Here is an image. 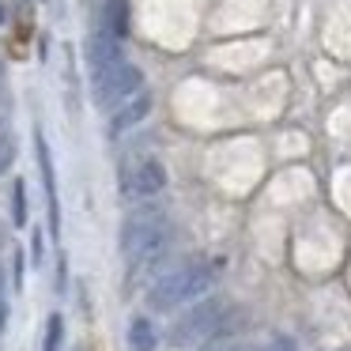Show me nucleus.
<instances>
[{
    "label": "nucleus",
    "instance_id": "nucleus-1",
    "mask_svg": "<svg viewBox=\"0 0 351 351\" xmlns=\"http://www.w3.org/2000/svg\"><path fill=\"white\" fill-rule=\"evenodd\" d=\"M215 276H219V265H215V261H204V257L189 261V265L174 268L170 276H162V280L147 291V302H152V310H178L182 302H193V298L208 295Z\"/></svg>",
    "mask_w": 351,
    "mask_h": 351
},
{
    "label": "nucleus",
    "instance_id": "nucleus-2",
    "mask_svg": "<svg viewBox=\"0 0 351 351\" xmlns=\"http://www.w3.org/2000/svg\"><path fill=\"white\" fill-rule=\"evenodd\" d=\"M170 245V223L159 212H140L121 227V253L129 265L155 261Z\"/></svg>",
    "mask_w": 351,
    "mask_h": 351
},
{
    "label": "nucleus",
    "instance_id": "nucleus-3",
    "mask_svg": "<svg viewBox=\"0 0 351 351\" xmlns=\"http://www.w3.org/2000/svg\"><path fill=\"white\" fill-rule=\"evenodd\" d=\"M144 87V72L136 69V64H114V69L99 72L95 76V102L99 106H121L125 99H132V95Z\"/></svg>",
    "mask_w": 351,
    "mask_h": 351
},
{
    "label": "nucleus",
    "instance_id": "nucleus-4",
    "mask_svg": "<svg viewBox=\"0 0 351 351\" xmlns=\"http://www.w3.org/2000/svg\"><path fill=\"white\" fill-rule=\"evenodd\" d=\"M162 185H167V167H162L159 159H144V162L125 170L121 197L125 200H152L162 193Z\"/></svg>",
    "mask_w": 351,
    "mask_h": 351
},
{
    "label": "nucleus",
    "instance_id": "nucleus-5",
    "mask_svg": "<svg viewBox=\"0 0 351 351\" xmlns=\"http://www.w3.org/2000/svg\"><path fill=\"white\" fill-rule=\"evenodd\" d=\"M121 42L114 31H106V27L99 23V31L87 38V64H91V76H99V72L114 69V64H121Z\"/></svg>",
    "mask_w": 351,
    "mask_h": 351
},
{
    "label": "nucleus",
    "instance_id": "nucleus-6",
    "mask_svg": "<svg viewBox=\"0 0 351 351\" xmlns=\"http://www.w3.org/2000/svg\"><path fill=\"white\" fill-rule=\"evenodd\" d=\"M152 114V95H144V91H136L132 99H125L121 106L114 110V117H110V132H125V129H132V125H140L144 117Z\"/></svg>",
    "mask_w": 351,
    "mask_h": 351
},
{
    "label": "nucleus",
    "instance_id": "nucleus-7",
    "mask_svg": "<svg viewBox=\"0 0 351 351\" xmlns=\"http://www.w3.org/2000/svg\"><path fill=\"white\" fill-rule=\"evenodd\" d=\"M99 23L106 27V31H114L117 38H125V31H129V0H106Z\"/></svg>",
    "mask_w": 351,
    "mask_h": 351
},
{
    "label": "nucleus",
    "instance_id": "nucleus-8",
    "mask_svg": "<svg viewBox=\"0 0 351 351\" xmlns=\"http://www.w3.org/2000/svg\"><path fill=\"white\" fill-rule=\"evenodd\" d=\"M155 343H159V332H155V325L147 317H136L129 325V348L132 351H155Z\"/></svg>",
    "mask_w": 351,
    "mask_h": 351
},
{
    "label": "nucleus",
    "instance_id": "nucleus-9",
    "mask_svg": "<svg viewBox=\"0 0 351 351\" xmlns=\"http://www.w3.org/2000/svg\"><path fill=\"white\" fill-rule=\"evenodd\" d=\"M38 159H42V178H46V197H49V227H61L57 219V189H53V167H49V147L46 140H38Z\"/></svg>",
    "mask_w": 351,
    "mask_h": 351
},
{
    "label": "nucleus",
    "instance_id": "nucleus-10",
    "mask_svg": "<svg viewBox=\"0 0 351 351\" xmlns=\"http://www.w3.org/2000/svg\"><path fill=\"white\" fill-rule=\"evenodd\" d=\"M61 336H64V325H61V313H53L46 325V351H61Z\"/></svg>",
    "mask_w": 351,
    "mask_h": 351
},
{
    "label": "nucleus",
    "instance_id": "nucleus-11",
    "mask_svg": "<svg viewBox=\"0 0 351 351\" xmlns=\"http://www.w3.org/2000/svg\"><path fill=\"white\" fill-rule=\"evenodd\" d=\"M12 159H16V136L12 132H0V174L12 167Z\"/></svg>",
    "mask_w": 351,
    "mask_h": 351
},
{
    "label": "nucleus",
    "instance_id": "nucleus-12",
    "mask_svg": "<svg viewBox=\"0 0 351 351\" xmlns=\"http://www.w3.org/2000/svg\"><path fill=\"white\" fill-rule=\"evenodd\" d=\"M16 223H27V200H23V182H16Z\"/></svg>",
    "mask_w": 351,
    "mask_h": 351
},
{
    "label": "nucleus",
    "instance_id": "nucleus-13",
    "mask_svg": "<svg viewBox=\"0 0 351 351\" xmlns=\"http://www.w3.org/2000/svg\"><path fill=\"white\" fill-rule=\"evenodd\" d=\"M4 317H8V306L0 302V332H4Z\"/></svg>",
    "mask_w": 351,
    "mask_h": 351
},
{
    "label": "nucleus",
    "instance_id": "nucleus-14",
    "mask_svg": "<svg viewBox=\"0 0 351 351\" xmlns=\"http://www.w3.org/2000/svg\"><path fill=\"white\" fill-rule=\"evenodd\" d=\"M0 302H4V276H0Z\"/></svg>",
    "mask_w": 351,
    "mask_h": 351
},
{
    "label": "nucleus",
    "instance_id": "nucleus-15",
    "mask_svg": "<svg viewBox=\"0 0 351 351\" xmlns=\"http://www.w3.org/2000/svg\"><path fill=\"white\" fill-rule=\"evenodd\" d=\"M0 95H4V69H0Z\"/></svg>",
    "mask_w": 351,
    "mask_h": 351
}]
</instances>
